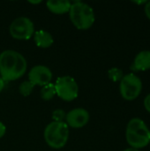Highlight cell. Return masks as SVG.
Instances as JSON below:
<instances>
[{"mask_svg": "<svg viewBox=\"0 0 150 151\" xmlns=\"http://www.w3.org/2000/svg\"><path fill=\"white\" fill-rule=\"evenodd\" d=\"M27 67V60L19 52L5 50L0 53V77L4 81L19 79L26 73Z\"/></svg>", "mask_w": 150, "mask_h": 151, "instance_id": "6da1fadb", "label": "cell"}, {"mask_svg": "<svg viewBox=\"0 0 150 151\" xmlns=\"http://www.w3.org/2000/svg\"><path fill=\"white\" fill-rule=\"evenodd\" d=\"M126 138L131 148L142 149L150 143V130L141 119L135 118L127 124Z\"/></svg>", "mask_w": 150, "mask_h": 151, "instance_id": "7a4b0ae2", "label": "cell"}, {"mask_svg": "<svg viewBox=\"0 0 150 151\" xmlns=\"http://www.w3.org/2000/svg\"><path fill=\"white\" fill-rule=\"evenodd\" d=\"M68 13L72 23L79 30H87L95 23V17L93 8L81 1L72 2Z\"/></svg>", "mask_w": 150, "mask_h": 151, "instance_id": "3957f363", "label": "cell"}, {"mask_svg": "<svg viewBox=\"0 0 150 151\" xmlns=\"http://www.w3.org/2000/svg\"><path fill=\"white\" fill-rule=\"evenodd\" d=\"M43 137L46 143L52 149L63 148L69 138V127L65 122L52 121L45 127Z\"/></svg>", "mask_w": 150, "mask_h": 151, "instance_id": "277c9868", "label": "cell"}, {"mask_svg": "<svg viewBox=\"0 0 150 151\" xmlns=\"http://www.w3.org/2000/svg\"><path fill=\"white\" fill-rule=\"evenodd\" d=\"M54 85L57 96L65 102L73 101L79 96L78 83L72 76H60L57 79Z\"/></svg>", "mask_w": 150, "mask_h": 151, "instance_id": "5b68a950", "label": "cell"}, {"mask_svg": "<svg viewBox=\"0 0 150 151\" xmlns=\"http://www.w3.org/2000/svg\"><path fill=\"white\" fill-rule=\"evenodd\" d=\"M119 90L124 99L133 101L140 96L142 90V82L135 74L128 73L120 81Z\"/></svg>", "mask_w": 150, "mask_h": 151, "instance_id": "8992f818", "label": "cell"}, {"mask_svg": "<svg viewBox=\"0 0 150 151\" xmlns=\"http://www.w3.org/2000/svg\"><path fill=\"white\" fill-rule=\"evenodd\" d=\"M10 34L17 40H28L34 34L33 21L27 17H18L10 25Z\"/></svg>", "mask_w": 150, "mask_h": 151, "instance_id": "52a82bcc", "label": "cell"}, {"mask_svg": "<svg viewBox=\"0 0 150 151\" xmlns=\"http://www.w3.org/2000/svg\"><path fill=\"white\" fill-rule=\"evenodd\" d=\"M52 80L51 70L42 65H34L31 68L28 73V81H31L34 86L38 85L43 87L50 83Z\"/></svg>", "mask_w": 150, "mask_h": 151, "instance_id": "ba28073f", "label": "cell"}, {"mask_svg": "<svg viewBox=\"0 0 150 151\" xmlns=\"http://www.w3.org/2000/svg\"><path fill=\"white\" fill-rule=\"evenodd\" d=\"M66 125L72 128H81L89 121V113L86 109L75 108L65 115Z\"/></svg>", "mask_w": 150, "mask_h": 151, "instance_id": "9c48e42d", "label": "cell"}, {"mask_svg": "<svg viewBox=\"0 0 150 151\" xmlns=\"http://www.w3.org/2000/svg\"><path fill=\"white\" fill-rule=\"evenodd\" d=\"M131 69L133 71H146L150 69V50L141 51L135 57Z\"/></svg>", "mask_w": 150, "mask_h": 151, "instance_id": "30bf717a", "label": "cell"}, {"mask_svg": "<svg viewBox=\"0 0 150 151\" xmlns=\"http://www.w3.org/2000/svg\"><path fill=\"white\" fill-rule=\"evenodd\" d=\"M72 3L68 0H49L46 3L50 12L55 14H64L70 11Z\"/></svg>", "mask_w": 150, "mask_h": 151, "instance_id": "8fae6325", "label": "cell"}, {"mask_svg": "<svg viewBox=\"0 0 150 151\" xmlns=\"http://www.w3.org/2000/svg\"><path fill=\"white\" fill-rule=\"evenodd\" d=\"M33 36L36 46H38L39 48L47 49L50 47L54 42V39L51 34L43 29L35 31Z\"/></svg>", "mask_w": 150, "mask_h": 151, "instance_id": "7c38bea8", "label": "cell"}, {"mask_svg": "<svg viewBox=\"0 0 150 151\" xmlns=\"http://www.w3.org/2000/svg\"><path fill=\"white\" fill-rule=\"evenodd\" d=\"M41 97L44 101H50L54 98V96L57 95L56 94V88L55 85L53 83H49L43 87H42L41 92H40Z\"/></svg>", "mask_w": 150, "mask_h": 151, "instance_id": "4fadbf2b", "label": "cell"}, {"mask_svg": "<svg viewBox=\"0 0 150 151\" xmlns=\"http://www.w3.org/2000/svg\"><path fill=\"white\" fill-rule=\"evenodd\" d=\"M34 88V85L31 81H25L19 85V91L20 93V95H22L23 96H28L29 95L32 94Z\"/></svg>", "mask_w": 150, "mask_h": 151, "instance_id": "5bb4252c", "label": "cell"}, {"mask_svg": "<svg viewBox=\"0 0 150 151\" xmlns=\"http://www.w3.org/2000/svg\"><path fill=\"white\" fill-rule=\"evenodd\" d=\"M108 75H109V78L112 81H115V82L121 81L122 78L124 77L122 70L118 67H113V68L110 69L108 71Z\"/></svg>", "mask_w": 150, "mask_h": 151, "instance_id": "9a60e30c", "label": "cell"}, {"mask_svg": "<svg viewBox=\"0 0 150 151\" xmlns=\"http://www.w3.org/2000/svg\"><path fill=\"white\" fill-rule=\"evenodd\" d=\"M65 112L61 109H57L52 112V119L55 122H65Z\"/></svg>", "mask_w": 150, "mask_h": 151, "instance_id": "2e32d148", "label": "cell"}, {"mask_svg": "<svg viewBox=\"0 0 150 151\" xmlns=\"http://www.w3.org/2000/svg\"><path fill=\"white\" fill-rule=\"evenodd\" d=\"M144 106L145 109L150 113V94H149L144 99Z\"/></svg>", "mask_w": 150, "mask_h": 151, "instance_id": "e0dca14e", "label": "cell"}, {"mask_svg": "<svg viewBox=\"0 0 150 151\" xmlns=\"http://www.w3.org/2000/svg\"><path fill=\"white\" fill-rule=\"evenodd\" d=\"M5 133H6V127L4 126V123L0 121V139L5 134Z\"/></svg>", "mask_w": 150, "mask_h": 151, "instance_id": "ac0fdd59", "label": "cell"}, {"mask_svg": "<svg viewBox=\"0 0 150 151\" xmlns=\"http://www.w3.org/2000/svg\"><path fill=\"white\" fill-rule=\"evenodd\" d=\"M145 13H146L147 17L150 19V1L147 2V4L145 5Z\"/></svg>", "mask_w": 150, "mask_h": 151, "instance_id": "d6986e66", "label": "cell"}, {"mask_svg": "<svg viewBox=\"0 0 150 151\" xmlns=\"http://www.w3.org/2000/svg\"><path fill=\"white\" fill-rule=\"evenodd\" d=\"M4 86H5V81L0 77V93L3 91V89L4 88Z\"/></svg>", "mask_w": 150, "mask_h": 151, "instance_id": "ffe728a7", "label": "cell"}, {"mask_svg": "<svg viewBox=\"0 0 150 151\" xmlns=\"http://www.w3.org/2000/svg\"><path fill=\"white\" fill-rule=\"evenodd\" d=\"M42 1H28V3H30V4H40Z\"/></svg>", "mask_w": 150, "mask_h": 151, "instance_id": "44dd1931", "label": "cell"}, {"mask_svg": "<svg viewBox=\"0 0 150 151\" xmlns=\"http://www.w3.org/2000/svg\"><path fill=\"white\" fill-rule=\"evenodd\" d=\"M124 151H140L139 150H136V149H133V148H129V149H126Z\"/></svg>", "mask_w": 150, "mask_h": 151, "instance_id": "7402d4cb", "label": "cell"}]
</instances>
